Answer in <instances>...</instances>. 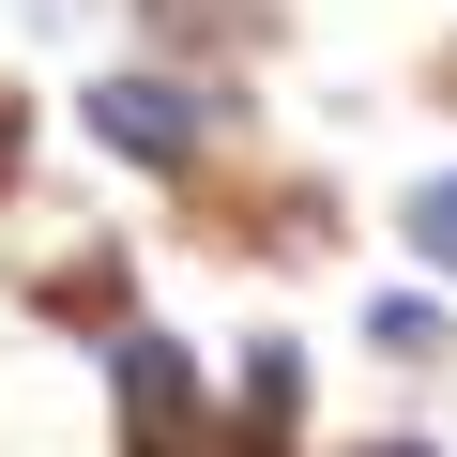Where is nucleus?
<instances>
[{"label":"nucleus","mask_w":457,"mask_h":457,"mask_svg":"<svg viewBox=\"0 0 457 457\" xmlns=\"http://www.w3.org/2000/svg\"><path fill=\"white\" fill-rule=\"evenodd\" d=\"M153 457H275V442H245V427H228V442H153Z\"/></svg>","instance_id":"0eeeda50"},{"label":"nucleus","mask_w":457,"mask_h":457,"mask_svg":"<svg viewBox=\"0 0 457 457\" xmlns=\"http://www.w3.org/2000/svg\"><path fill=\"white\" fill-rule=\"evenodd\" d=\"M92 137H107L122 168H198L213 107H198V92H168V77H92Z\"/></svg>","instance_id":"f257e3e1"},{"label":"nucleus","mask_w":457,"mask_h":457,"mask_svg":"<svg viewBox=\"0 0 457 457\" xmlns=\"http://www.w3.org/2000/svg\"><path fill=\"white\" fill-rule=\"evenodd\" d=\"M16 153H31V122H16V92H0V183H16Z\"/></svg>","instance_id":"6e6552de"},{"label":"nucleus","mask_w":457,"mask_h":457,"mask_svg":"<svg viewBox=\"0 0 457 457\" xmlns=\"http://www.w3.org/2000/svg\"><path fill=\"white\" fill-rule=\"evenodd\" d=\"M366 457H442V442H366Z\"/></svg>","instance_id":"1a4fd4ad"},{"label":"nucleus","mask_w":457,"mask_h":457,"mask_svg":"<svg viewBox=\"0 0 457 457\" xmlns=\"http://www.w3.org/2000/svg\"><path fill=\"white\" fill-rule=\"evenodd\" d=\"M107 381H122V442L153 457V442H198V366L168 351V336H107Z\"/></svg>","instance_id":"f03ea898"},{"label":"nucleus","mask_w":457,"mask_h":457,"mask_svg":"<svg viewBox=\"0 0 457 457\" xmlns=\"http://www.w3.org/2000/svg\"><path fill=\"white\" fill-rule=\"evenodd\" d=\"M366 351L427 366V351H442V305H427V290H381V305H366Z\"/></svg>","instance_id":"39448f33"},{"label":"nucleus","mask_w":457,"mask_h":457,"mask_svg":"<svg viewBox=\"0 0 457 457\" xmlns=\"http://www.w3.org/2000/svg\"><path fill=\"white\" fill-rule=\"evenodd\" d=\"M290 411H305V351L260 336V351H245V411H228V427H245V442H290Z\"/></svg>","instance_id":"7ed1b4c3"},{"label":"nucleus","mask_w":457,"mask_h":457,"mask_svg":"<svg viewBox=\"0 0 457 457\" xmlns=\"http://www.w3.org/2000/svg\"><path fill=\"white\" fill-rule=\"evenodd\" d=\"M153 31H183V46H245L260 31V0H137Z\"/></svg>","instance_id":"423d86ee"},{"label":"nucleus","mask_w":457,"mask_h":457,"mask_svg":"<svg viewBox=\"0 0 457 457\" xmlns=\"http://www.w3.org/2000/svg\"><path fill=\"white\" fill-rule=\"evenodd\" d=\"M396 228H411V260H442V275H457V168H427V183L396 198Z\"/></svg>","instance_id":"20e7f679"}]
</instances>
